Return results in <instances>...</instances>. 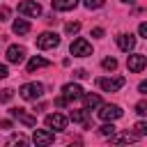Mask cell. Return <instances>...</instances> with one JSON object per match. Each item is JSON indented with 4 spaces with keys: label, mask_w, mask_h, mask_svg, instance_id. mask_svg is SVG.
Returning <instances> with one entry per match:
<instances>
[{
    "label": "cell",
    "mask_w": 147,
    "mask_h": 147,
    "mask_svg": "<svg viewBox=\"0 0 147 147\" xmlns=\"http://www.w3.org/2000/svg\"><path fill=\"white\" fill-rule=\"evenodd\" d=\"M92 37L101 39V37H103V28H94V30H92Z\"/></svg>",
    "instance_id": "cell-29"
},
{
    "label": "cell",
    "mask_w": 147,
    "mask_h": 147,
    "mask_svg": "<svg viewBox=\"0 0 147 147\" xmlns=\"http://www.w3.org/2000/svg\"><path fill=\"white\" fill-rule=\"evenodd\" d=\"M99 117L103 122H113V119H119L122 117V108L115 106V103H103L101 110H99Z\"/></svg>",
    "instance_id": "cell-5"
},
{
    "label": "cell",
    "mask_w": 147,
    "mask_h": 147,
    "mask_svg": "<svg viewBox=\"0 0 147 147\" xmlns=\"http://www.w3.org/2000/svg\"><path fill=\"white\" fill-rule=\"evenodd\" d=\"M85 92H83V87L80 85H76V83H67V85H62V96L67 99V101H74V99H80Z\"/></svg>",
    "instance_id": "cell-10"
},
{
    "label": "cell",
    "mask_w": 147,
    "mask_h": 147,
    "mask_svg": "<svg viewBox=\"0 0 147 147\" xmlns=\"http://www.w3.org/2000/svg\"><path fill=\"white\" fill-rule=\"evenodd\" d=\"M136 113L142 115V117H147V101H138L136 103Z\"/></svg>",
    "instance_id": "cell-26"
},
{
    "label": "cell",
    "mask_w": 147,
    "mask_h": 147,
    "mask_svg": "<svg viewBox=\"0 0 147 147\" xmlns=\"http://www.w3.org/2000/svg\"><path fill=\"white\" fill-rule=\"evenodd\" d=\"M78 5V0H53V9L55 11H69Z\"/></svg>",
    "instance_id": "cell-16"
},
{
    "label": "cell",
    "mask_w": 147,
    "mask_h": 147,
    "mask_svg": "<svg viewBox=\"0 0 147 147\" xmlns=\"http://www.w3.org/2000/svg\"><path fill=\"white\" fill-rule=\"evenodd\" d=\"M69 119H71V122H76V124H83V126H87V122H90V110H87V108L71 110V113H69Z\"/></svg>",
    "instance_id": "cell-13"
},
{
    "label": "cell",
    "mask_w": 147,
    "mask_h": 147,
    "mask_svg": "<svg viewBox=\"0 0 147 147\" xmlns=\"http://www.w3.org/2000/svg\"><path fill=\"white\" fill-rule=\"evenodd\" d=\"M117 46L129 53V51L136 48V37H133V34H117Z\"/></svg>",
    "instance_id": "cell-14"
},
{
    "label": "cell",
    "mask_w": 147,
    "mask_h": 147,
    "mask_svg": "<svg viewBox=\"0 0 147 147\" xmlns=\"http://www.w3.org/2000/svg\"><path fill=\"white\" fill-rule=\"evenodd\" d=\"M46 126L51 131H64L67 129V117L60 115V113H51V115H46Z\"/></svg>",
    "instance_id": "cell-8"
},
{
    "label": "cell",
    "mask_w": 147,
    "mask_h": 147,
    "mask_svg": "<svg viewBox=\"0 0 147 147\" xmlns=\"http://www.w3.org/2000/svg\"><path fill=\"white\" fill-rule=\"evenodd\" d=\"M11 30H14L16 34H28V32H30V23H28L25 18H16L14 25H11Z\"/></svg>",
    "instance_id": "cell-17"
},
{
    "label": "cell",
    "mask_w": 147,
    "mask_h": 147,
    "mask_svg": "<svg viewBox=\"0 0 147 147\" xmlns=\"http://www.w3.org/2000/svg\"><path fill=\"white\" fill-rule=\"evenodd\" d=\"M7 16H9V9L2 7V9H0V21H7Z\"/></svg>",
    "instance_id": "cell-32"
},
{
    "label": "cell",
    "mask_w": 147,
    "mask_h": 147,
    "mask_svg": "<svg viewBox=\"0 0 147 147\" xmlns=\"http://www.w3.org/2000/svg\"><path fill=\"white\" fill-rule=\"evenodd\" d=\"M138 32H140V37L147 39V23H140V25H138Z\"/></svg>",
    "instance_id": "cell-28"
},
{
    "label": "cell",
    "mask_w": 147,
    "mask_h": 147,
    "mask_svg": "<svg viewBox=\"0 0 147 147\" xmlns=\"http://www.w3.org/2000/svg\"><path fill=\"white\" fill-rule=\"evenodd\" d=\"M133 129H136V133H138V136H147V122H136V126H133Z\"/></svg>",
    "instance_id": "cell-27"
},
{
    "label": "cell",
    "mask_w": 147,
    "mask_h": 147,
    "mask_svg": "<svg viewBox=\"0 0 147 147\" xmlns=\"http://www.w3.org/2000/svg\"><path fill=\"white\" fill-rule=\"evenodd\" d=\"M9 76V71H7V67L5 64H0V78H7Z\"/></svg>",
    "instance_id": "cell-33"
},
{
    "label": "cell",
    "mask_w": 147,
    "mask_h": 147,
    "mask_svg": "<svg viewBox=\"0 0 147 147\" xmlns=\"http://www.w3.org/2000/svg\"><path fill=\"white\" fill-rule=\"evenodd\" d=\"M80 99L85 101V108H87V110H90V108H96V106H101V96H99V94H83Z\"/></svg>",
    "instance_id": "cell-19"
},
{
    "label": "cell",
    "mask_w": 147,
    "mask_h": 147,
    "mask_svg": "<svg viewBox=\"0 0 147 147\" xmlns=\"http://www.w3.org/2000/svg\"><path fill=\"white\" fill-rule=\"evenodd\" d=\"M18 94H21V99H25V101H37V99H41V94H44V85H41V83H25V85H21Z\"/></svg>",
    "instance_id": "cell-1"
},
{
    "label": "cell",
    "mask_w": 147,
    "mask_h": 147,
    "mask_svg": "<svg viewBox=\"0 0 147 147\" xmlns=\"http://www.w3.org/2000/svg\"><path fill=\"white\" fill-rule=\"evenodd\" d=\"M7 145H28V138L18 133V136H11V138L7 140Z\"/></svg>",
    "instance_id": "cell-22"
},
{
    "label": "cell",
    "mask_w": 147,
    "mask_h": 147,
    "mask_svg": "<svg viewBox=\"0 0 147 147\" xmlns=\"http://www.w3.org/2000/svg\"><path fill=\"white\" fill-rule=\"evenodd\" d=\"M5 55H7V62H11V64H21V62L25 60V48H23V46H9Z\"/></svg>",
    "instance_id": "cell-11"
},
{
    "label": "cell",
    "mask_w": 147,
    "mask_h": 147,
    "mask_svg": "<svg viewBox=\"0 0 147 147\" xmlns=\"http://www.w3.org/2000/svg\"><path fill=\"white\" fill-rule=\"evenodd\" d=\"M124 76H113V78H96V85L103 90V92H117L124 87Z\"/></svg>",
    "instance_id": "cell-3"
},
{
    "label": "cell",
    "mask_w": 147,
    "mask_h": 147,
    "mask_svg": "<svg viewBox=\"0 0 147 147\" xmlns=\"http://www.w3.org/2000/svg\"><path fill=\"white\" fill-rule=\"evenodd\" d=\"M11 96H14V90H9V87H7V90H2V92H0V103H9V101H11Z\"/></svg>",
    "instance_id": "cell-24"
},
{
    "label": "cell",
    "mask_w": 147,
    "mask_h": 147,
    "mask_svg": "<svg viewBox=\"0 0 147 147\" xmlns=\"http://www.w3.org/2000/svg\"><path fill=\"white\" fill-rule=\"evenodd\" d=\"M126 67H129V71H133V74L142 71V69L147 67V55H138V53L129 55V57H126Z\"/></svg>",
    "instance_id": "cell-9"
},
{
    "label": "cell",
    "mask_w": 147,
    "mask_h": 147,
    "mask_svg": "<svg viewBox=\"0 0 147 147\" xmlns=\"http://www.w3.org/2000/svg\"><path fill=\"white\" fill-rule=\"evenodd\" d=\"M57 44H60V37H57L55 32H41V34L37 37V48H41V51L55 48Z\"/></svg>",
    "instance_id": "cell-4"
},
{
    "label": "cell",
    "mask_w": 147,
    "mask_h": 147,
    "mask_svg": "<svg viewBox=\"0 0 147 147\" xmlns=\"http://www.w3.org/2000/svg\"><path fill=\"white\" fill-rule=\"evenodd\" d=\"M0 126H2V129H11V122H9V119H2Z\"/></svg>",
    "instance_id": "cell-35"
},
{
    "label": "cell",
    "mask_w": 147,
    "mask_h": 147,
    "mask_svg": "<svg viewBox=\"0 0 147 147\" xmlns=\"http://www.w3.org/2000/svg\"><path fill=\"white\" fill-rule=\"evenodd\" d=\"M101 67H103L106 71H115V69H117V60H115V57H103V60H101Z\"/></svg>",
    "instance_id": "cell-20"
},
{
    "label": "cell",
    "mask_w": 147,
    "mask_h": 147,
    "mask_svg": "<svg viewBox=\"0 0 147 147\" xmlns=\"http://www.w3.org/2000/svg\"><path fill=\"white\" fill-rule=\"evenodd\" d=\"M138 92H140V94H147V80H140V85H138Z\"/></svg>",
    "instance_id": "cell-31"
},
{
    "label": "cell",
    "mask_w": 147,
    "mask_h": 147,
    "mask_svg": "<svg viewBox=\"0 0 147 147\" xmlns=\"http://www.w3.org/2000/svg\"><path fill=\"white\" fill-rule=\"evenodd\" d=\"M51 62L46 60V57H39V55H34L30 62H28V74H34L37 69H44V67H48Z\"/></svg>",
    "instance_id": "cell-15"
},
{
    "label": "cell",
    "mask_w": 147,
    "mask_h": 147,
    "mask_svg": "<svg viewBox=\"0 0 147 147\" xmlns=\"http://www.w3.org/2000/svg\"><path fill=\"white\" fill-rule=\"evenodd\" d=\"M103 2H106V0H83V5H85L87 9H99V7H103Z\"/></svg>",
    "instance_id": "cell-25"
},
{
    "label": "cell",
    "mask_w": 147,
    "mask_h": 147,
    "mask_svg": "<svg viewBox=\"0 0 147 147\" xmlns=\"http://www.w3.org/2000/svg\"><path fill=\"white\" fill-rule=\"evenodd\" d=\"M18 14H23V16H41V5L37 0H23V2H18Z\"/></svg>",
    "instance_id": "cell-6"
},
{
    "label": "cell",
    "mask_w": 147,
    "mask_h": 147,
    "mask_svg": "<svg viewBox=\"0 0 147 147\" xmlns=\"http://www.w3.org/2000/svg\"><path fill=\"white\" fill-rule=\"evenodd\" d=\"M74 76H76V78H87V71H85V69H76Z\"/></svg>",
    "instance_id": "cell-30"
},
{
    "label": "cell",
    "mask_w": 147,
    "mask_h": 147,
    "mask_svg": "<svg viewBox=\"0 0 147 147\" xmlns=\"http://www.w3.org/2000/svg\"><path fill=\"white\" fill-rule=\"evenodd\" d=\"M9 115H11L14 119H18L21 124H25V126H37V117L30 115V113L23 110V108H9Z\"/></svg>",
    "instance_id": "cell-7"
},
{
    "label": "cell",
    "mask_w": 147,
    "mask_h": 147,
    "mask_svg": "<svg viewBox=\"0 0 147 147\" xmlns=\"http://www.w3.org/2000/svg\"><path fill=\"white\" fill-rule=\"evenodd\" d=\"M69 51H71V55H74V57H87V55H92V44H90L87 39L78 37V39H74V41H71Z\"/></svg>",
    "instance_id": "cell-2"
},
{
    "label": "cell",
    "mask_w": 147,
    "mask_h": 147,
    "mask_svg": "<svg viewBox=\"0 0 147 147\" xmlns=\"http://www.w3.org/2000/svg\"><path fill=\"white\" fill-rule=\"evenodd\" d=\"M110 142H115V145H122V142H136V136H133V133H113V136H110Z\"/></svg>",
    "instance_id": "cell-18"
},
{
    "label": "cell",
    "mask_w": 147,
    "mask_h": 147,
    "mask_svg": "<svg viewBox=\"0 0 147 147\" xmlns=\"http://www.w3.org/2000/svg\"><path fill=\"white\" fill-rule=\"evenodd\" d=\"M122 2H126V5H133V2H136V0H122Z\"/></svg>",
    "instance_id": "cell-36"
},
{
    "label": "cell",
    "mask_w": 147,
    "mask_h": 147,
    "mask_svg": "<svg viewBox=\"0 0 147 147\" xmlns=\"http://www.w3.org/2000/svg\"><path fill=\"white\" fill-rule=\"evenodd\" d=\"M115 131H117V129L113 126V122H106V124H103V126L99 129V133H101V136H113Z\"/></svg>",
    "instance_id": "cell-21"
},
{
    "label": "cell",
    "mask_w": 147,
    "mask_h": 147,
    "mask_svg": "<svg viewBox=\"0 0 147 147\" xmlns=\"http://www.w3.org/2000/svg\"><path fill=\"white\" fill-rule=\"evenodd\" d=\"M64 30H67V34H76V32L80 30V23H78V21H71V23L64 25Z\"/></svg>",
    "instance_id": "cell-23"
},
{
    "label": "cell",
    "mask_w": 147,
    "mask_h": 147,
    "mask_svg": "<svg viewBox=\"0 0 147 147\" xmlns=\"http://www.w3.org/2000/svg\"><path fill=\"white\" fill-rule=\"evenodd\" d=\"M55 140V131H44V129H34L32 142L34 145H51Z\"/></svg>",
    "instance_id": "cell-12"
},
{
    "label": "cell",
    "mask_w": 147,
    "mask_h": 147,
    "mask_svg": "<svg viewBox=\"0 0 147 147\" xmlns=\"http://www.w3.org/2000/svg\"><path fill=\"white\" fill-rule=\"evenodd\" d=\"M55 106H67V99H64V96H57V99H55Z\"/></svg>",
    "instance_id": "cell-34"
}]
</instances>
